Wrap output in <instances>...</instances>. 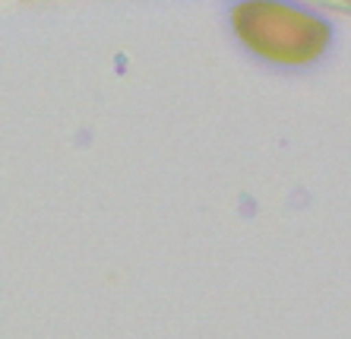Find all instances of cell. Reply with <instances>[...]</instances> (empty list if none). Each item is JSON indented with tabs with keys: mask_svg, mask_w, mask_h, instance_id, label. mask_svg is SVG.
Masks as SVG:
<instances>
[{
	"mask_svg": "<svg viewBox=\"0 0 351 339\" xmlns=\"http://www.w3.org/2000/svg\"><path fill=\"white\" fill-rule=\"evenodd\" d=\"M234 32L256 54L278 64L313 60L329 42V25L285 0H241L234 7Z\"/></svg>",
	"mask_w": 351,
	"mask_h": 339,
	"instance_id": "6da1fadb",
	"label": "cell"
}]
</instances>
